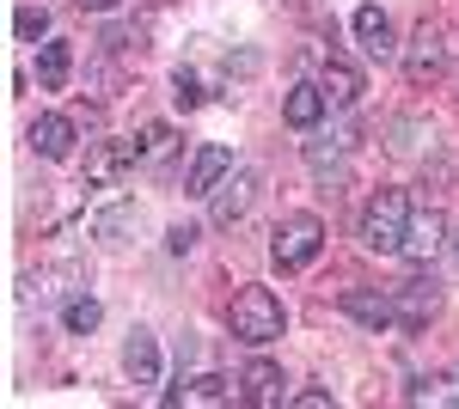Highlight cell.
<instances>
[{
	"label": "cell",
	"instance_id": "1",
	"mask_svg": "<svg viewBox=\"0 0 459 409\" xmlns=\"http://www.w3.org/2000/svg\"><path fill=\"white\" fill-rule=\"evenodd\" d=\"M404 233H411V196L404 190H380L361 208V244L368 251L392 257V251H404Z\"/></svg>",
	"mask_w": 459,
	"mask_h": 409
},
{
	"label": "cell",
	"instance_id": "2",
	"mask_svg": "<svg viewBox=\"0 0 459 409\" xmlns=\"http://www.w3.org/2000/svg\"><path fill=\"white\" fill-rule=\"evenodd\" d=\"M282 300L270 294V287H246L233 306H227V330L239 342H251V348H264V342H276L282 337Z\"/></svg>",
	"mask_w": 459,
	"mask_h": 409
},
{
	"label": "cell",
	"instance_id": "3",
	"mask_svg": "<svg viewBox=\"0 0 459 409\" xmlns=\"http://www.w3.org/2000/svg\"><path fill=\"white\" fill-rule=\"evenodd\" d=\"M318 244H325V220L318 214H288L276 226V239H270V257H276V269H307L318 257Z\"/></svg>",
	"mask_w": 459,
	"mask_h": 409
},
{
	"label": "cell",
	"instance_id": "4",
	"mask_svg": "<svg viewBox=\"0 0 459 409\" xmlns=\"http://www.w3.org/2000/svg\"><path fill=\"white\" fill-rule=\"evenodd\" d=\"M251 196H257V171L251 166H233L221 183L209 190V220L214 226H233V220H246V208H251Z\"/></svg>",
	"mask_w": 459,
	"mask_h": 409
},
{
	"label": "cell",
	"instance_id": "5",
	"mask_svg": "<svg viewBox=\"0 0 459 409\" xmlns=\"http://www.w3.org/2000/svg\"><path fill=\"white\" fill-rule=\"evenodd\" d=\"M392 306H398V324H404V330H423L429 318L441 311V287H435V275H411L404 287H392Z\"/></svg>",
	"mask_w": 459,
	"mask_h": 409
},
{
	"label": "cell",
	"instance_id": "6",
	"mask_svg": "<svg viewBox=\"0 0 459 409\" xmlns=\"http://www.w3.org/2000/svg\"><path fill=\"white\" fill-rule=\"evenodd\" d=\"M441 68H447V37L435 31V25H423V31L411 37L404 73H411V86H429V80H441Z\"/></svg>",
	"mask_w": 459,
	"mask_h": 409
},
{
	"label": "cell",
	"instance_id": "7",
	"mask_svg": "<svg viewBox=\"0 0 459 409\" xmlns=\"http://www.w3.org/2000/svg\"><path fill=\"white\" fill-rule=\"evenodd\" d=\"M441 244H447V220H441V208H429V214H411L404 257H411V263H435V257H441Z\"/></svg>",
	"mask_w": 459,
	"mask_h": 409
},
{
	"label": "cell",
	"instance_id": "8",
	"mask_svg": "<svg viewBox=\"0 0 459 409\" xmlns=\"http://www.w3.org/2000/svg\"><path fill=\"white\" fill-rule=\"evenodd\" d=\"M123 373L135 379V385H160V342H153V330H129V342H123Z\"/></svg>",
	"mask_w": 459,
	"mask_h": 409
},
{
	"label": "cell",
	"instance_id": "9",
	"mask_svg": "<svg viewBox=\"0 0 459 409\" xmlns=\"http://www.w3.org/2000/svg\"><path fill=\"white\" fill-rule=\"evenodd\" d=\"M343 311H350L355 324H368V330H392V324H398L392 294H368V287H350V294H343Z\"/></svg>",
	"mask_w": 459,
	"mask_h": 409
},
{
	"label": "cell",
	"instance_id": "10",
	"mask_svg": "<svg viewBox=\"0 0 459 409\" xmlns=\"http://www.w3.org/2000/svg\"><path fill=\"white\" fill-rule=\"evenodd\" d=\"M282 367H270V361H251L246 367V404L251 409H276L282 404Z\"/></svg>",
	"mask_w": 459,
	"mask_h": 409
},
{
	"label": "cell",
	"instance_id": "11",
	"mask_svg": "<svg viewBox=\"0 0 459 409\" xmlns=\"http://www.w3.org/2000/svg\"><path fill=\"white\" fill-rule=\"evenodd\" d=\"M355 37H361V49H368L374 62H386L392 49H398V43H392V19L380 6H361V13H355Z\"/></svg>",
	"mask_w": 459,
	"mask_h": 409
},
{
	"label": "cell",
	"instance_id": "12",
	"mask_svg": "<svg viewBox=\"0 0 459 409\" xmlns=\"http://www.w3.org/2000/svg\"><path fill=\"white\" fill-rule=\"evenodd\" d=\"M31 147L43 159H68L74 153V123L68 116H37L31 123Z\"/></svg>",
	"mask_w": 459,
	"mask_h": 409
},
{
	"label": "cell",
	"instance_id": "13",
	"mask_svg": "<svg viewBox=\"0 0 459 409\" xmlns=\"http://www.w3.org/2000/svg\"><path fill=\"white\" fill-rule=\"evenodd\" d=\"M325 110H331V98H325V86H294V92L282 98V116L294 123V129H313V123L325 116Z\"/></svg>",
	"mask_w": 459,
	"mask_h": 409
},
{
	"label": "cell",
	"instance_id": "14",
	"mask_svg": "<svg viewBox=\"0 0 459 409\" xmlns=\"http://www.w3.org/2000/svg\"><path fill=\"white\" fill-rule=\"evenodd\" d=\"M227 397H233V379H221V373H203V379H190V385L166 391V404H227Z\"/></svg>",
	"mask_w": 459,
	"mask_h": 409
},
{
	"label": "cell",
	"instance_id": "15",
	"mask_svg": "<svg viewBox=\"0 0 459 409\" xmlns=\"http://www.w3.org/2000/svg\"><path fill=\"white\" fill-rule=\"evenodd\" d=\"M227 171H233V153H227V147H203L196 166H190V196H209Z\"/></svg>",
	"mask_w": 459,
	"mask_h": 409
},
{
	"label": "cell",
	"instance_id": "16",
	"mask_svg": "<svg viewBox=\"0 0 459 409\" xmlns=\"http://www.w3.org/2000/svg\"><path fill=\"white\" fill-rule=\"evenodd\" d=\"M68 73H74L68 43H43V49H37V86H43V92H62Z\"/></svg>",
	"mask_w": 459,
	"mask_h": 409
},
{
	"label": "cell",
	"instance_id": "17",
	"mask_svg": "<svg viewBox=\"0 0 459 409\" xmlns=\"http://www.w3.org/2000/svg\"><path fill=\"white\" fill-rule=\"evenodd\" d=\"M129 159H142V147H135V141H123V147H92V159H86V183H110Z\"/></svg>",
	"mask_w": 459,
	"mask_h": 409
},
{
	"label": "cell",
	"instance_id": "18",
	"mask_svg": "<svg viewBox=\"0 0 459 409\" xmlns=\"http://www.w3.org/2000/svg\"><path fill=\"white\" fill-rule=\"evenodd\" d=\"M318 86H325V98L337 104V110L361 98V73H355L350 62H325V73H318Z\"/></svg>",
	"mask_w": 459,
	"mask_h": 409
},
{
	"label": "cell",
	"instance_id": "19",
	"mask_svg": "<svg viewBox=\"0 0 459 409\" xmlns=\"http://www.w3.org/2000/svg\"><path fill=\"white\" fill-rule=\"evenodd\" d=\"M99 318H105V306H99L92 294H74L68 306H62V324H68L74 337H86V330H99Z\"/></svg>",
	"mask_w": 459,
	"mask_h": 409
},
{
	"label": "cell",
	"instance_id": "20",
	"mask_svg": "<svg viewBox=\"0 0 459 409\" xmlns=\"http://www.w3.org/2000/svg\"><path fill=\"white\" fill-rule=\"evenodd\" d=\"M307 166L318 171V177H343V141H307Z\"/></svg>",
	"mask_w": 459,
	"mask_h": 409
},
{
	"label": "cell",
	"instance_id": "21",
	"mask_svg": "<svg viewBox=\"0 0 459 409\" xmlns=\"http://www.w3.org/2000/svg\"><path fill=\"white\" fill-rule=\"evenodd\" d=\"M13 31L25 37V43H37V37L49 31V13H43V6H19V13H13Z\"/></svg>",
	"mask_w": 459,
	"mask_h": 409
},
{
	"label": "cell",
	"instance_id": "22",
	"mask_svg": "<svg viewBox=\"0 0 459 409\" xmlns=\"http://www.w3.org/2000/svg\"><path fill=\"white\" fill-rule=\"evenodd\" d=\"M411 404H459V391H447V379H417Z\"/></svg>",
	"mask_w": 459,
	"mask_h": 409
},
{
	"label": "cell",
	"instance_id": "23",
	"mask_svg": "<svg viewBox=\"0 0 459 409\" xmlns=\"http://www.w3.org/2000/svg\"><path fill=\"white\" fill-rule=\"evenodd\" d=\"M172 98L184 104V110H196V104H203V86H196V73H184V68H178V80H172Z\"/></svg>",
	"mask_w": 459,
	"mask_h": 409
},
{
	"label": "cell",
	"instance_id": "24",
	"mask_svg": "<svg viewBox=\"0 0 459 409\" xmlns=\"http://www.w3.org/2000/svg\"><path fill=\"white\" fill-rule=\"evenodd\" d=\"M129 220H135L129 208H110L105 220H99V233H105V239H117V233H129Z\"/></svg>",
	"mask_w": 459,
	"mask_h": 409
},
{
	"label": "cell",
	"instance_id": "25",
	"mask_svg": "<svg viewBox=\"0 0 459 409\" xmlns=\"http://www.w3.org/2000/svg\"><path fill=\"white\" fill-rule=\"evenodd\" d=\"M178 251V257H184V251H190V244H196V226H172V239H166Z\"/></svg>",
	"mask_w": 459,
	"mask_h": 409
},
{
	"label": "cell",
	"instance_id": "26",
	"mask_svg": "<svg viewBox=\"0 0 459 409\" xmlns=\"http://www.w3.org/2000/svg\"><path fill=\"white\" fill-rule=\"evenodd\" d=\"M74 6H80V13H110L117 0H74Z\"/></svg>",
	"mask_w": 459,
	"mask_h": 409
},
{
	"label": "cell",
	"instance_id": "27",
	"mask_svg": "<svg viewBox=\"0 0 459 409\" xmlns=\"http://www.w3.org/2000/svg\"><path fill=\"white\" fill-rule=\"evenodd\" d=\"M454 263H459V239H454Z\"/></svg>",
	"mask_w": 459,
	"mask_h": 409
}]
</instances>
